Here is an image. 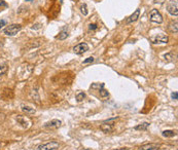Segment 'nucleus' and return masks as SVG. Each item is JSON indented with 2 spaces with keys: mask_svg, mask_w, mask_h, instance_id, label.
<instances>
[{
  "mask_svg": "<svg viewBox=\"0 0 178 150\" xmlns=\"http://www.w3.org/2000/svg\"><path fill=\"white\" fill-rule=\"evenodd\" d=\"M101 131L108 134V133H111L114 129V124L113 123H108V121H104V123L100 126Z\"/></svg>",
  "mask_w": 178,
  "mask_h": 150,
  "instance_id": "obj_7",
  "label": "nucleus"
},
{
  "mask_svg": "<svg viewBox=\"0 0 178 150\" xmlns=\"http://www.w3.org/2000/svg\"><path fill=\"white\" fill-rule=\"evenodd\" d=\"M5 24H6V23H5V21H1V22H0V29H1V28L3 27Z\"/></svg>",
  "mask_w": 178,
  "mask_h": 150,
  "instance_id": "obj_25",
  "label": "nucleus"
},
{
  "mask_svg": "<svg viewBox=\"0 0 178 150\" xmlns=\"http://www.w3.org/2000/svg\"><path fill=\"white\" fill-rule=\"evenodd\" d=\"M148 126H149V123H142L136 126L134 129L136 130V131H146V130L148 129Z\"/></svg>",
  "mask_w": 178,
  "mask_h": 150,
  "instance_id": "obj_12",
  "label": "nucleus"
},
{
  "mask_svg": "<svg viewBox=\"0 0 178 150\" xmlns=\"http://www.w3.org/2000/svg\"><path fill=\"white\" fill-rule=\"evenodd\" d=\"M97 25H96V24H91V25H90V26H89V29L90 30H96V29H97Z\"/></svg>",
  "mask_w": 178,
  "mask_h": 150,
  "instance_id": "obj_23",
  "label": "nucleus"
},
{
  "mask_svg": "<svg viewBox=\"0 0 178 150\" xmlns=\"http://www.w3.org/2000/svg\"><path fill=\"white\" fill-rule=\"evenodd\" d=\"M59 148V143L57 141H50V142L40 144L37 147V150H56Z\"/></svg>",
  "mask_w": 178,
  "mask_h": 150,
  "instance_id": "obj_3",
  "label": "nucleus"
},
{
  "mask_svg": "<svg viewBox=\"0 0 178 150\" xmlns=\"http://www.w3.org/2000/svg\"><path fill=\"white\" fill-rule=\"evenodd\" d=\"M94 60L95 59L93 58V57H90V58H87V59H86V60L83 61V64H87V63H93L94 62Z\"/></svg>",
  "mask_w": 178,
  "mask_h": 150,
  "instance_id": "obj_21",
  "label": "nucleus"
},
{
  "mask_svg": "<svg viewBox=\"0 0 178 150\" xmlns=\"http://www.w3.org/2000/svg\"><path fill=\"white\" fill-rule=\"evenodd\" d=\"M22 110L26 113H29V114H31V113H35V109L31 108V107H28V106H25V105L22 106Z\"/></svg>",
  "mask_w": 178,
  "mask_h": 150,
  "instance_id": "obj_16",
  "label": "nucleus"
},
{
  "mask_svg": "<svg viewBox=\"0 0 178 150\" xmlns=\"http://www.w3.org/2000/svg\"><path fill=\"white\" fill-rule=\"evenodd\" d=\"M17 120H18L19 123L22 124V126H23V128H26V129L29 128V123H28V120L25 117L18 116V117H17Z\"/></svg>",
  "mask_w": 178,
  "mask_h": 150,
  "instance_id": "obj_11",
  "label": "nucleus"
},
{
  "mask_svg": "<svg viewBox=\"0 0 178 150\" xmlns=\"http://www.w3.org/2000/svg\"><path fill=\"white\" fill-rule=\"evenodd\" d=\"M113 150H129V148H127V147H124V148H118V149H113Z\"/></svg>",
  "mask_w": 178,
  "mask_h": 150,
  "instance_id": "obj_27",
  "label": "nucleus"
},
{
  "mask_svg": "<svg viewBox=\"0 0 178 150\" xmlns=\"http://www.w3.org/2000/svg\"><path fill=\"white\" fill-rule=\"evenodd\" d=\"M149 20L154 23H158V24H161L163 22V16L158 11V9H152L149 13Z\"/></svg>",
  "mask_w": 178,
  "mask_h": 150,
  "instance_id": "obj_4",
  "label": "nucleus"
},
{
  "mask_svg": "<svg viewBox=\"0 0 178 150\" xmlns=\"http://www.w3.org/2000/svg\"><path fill=\"white\" fill-rule=\"evenodd\" d=\"M67 37H68V32L63 30V31H61L60 32V34H59V36L57 38L59 39V40H64V39H66Z\"/></svg>",
  "mask_w": 178,
  "mask_h": 150,
  "instance_id": "obj_14",
  "label": "nucleus"
},
{
  "mask_svg": "<svg viewBox=\"0 0 178 150\" xmlns=\"http://www.w3.org/2000/svg\"><path fill=\"white\" fill-rule=\"evenodd\" d=\"M80 11L83 16H87V13H89V11H87V6L86 3H83L80 5Z\"/></svg>",
  "mask_w": 178,
  "mask_h": 150,
  "instance_id": "obj_18",
  "label": "nucleus"
},
{
  "mask_svg": "<svg viewBox=\"0 0 178 150\" xmlns=\"http://www.w3.org/2000/svg\"><path fill=\"white\" fill-rule=\"evenodd\" d=\"M154 3H159V4H163L166 2V0H154Z\"/></svg>",
  "mask_w": 178,
  "mask_h": 150,
  "instance_id": "obj_24",
  "label": "nucleus"
},
{
  "mask_svg": "<svg viewBox=\"0 0 178 150\" xmlns=\"http://www.w3.org/2000/svg\"><path fill=\"white\" fill-rule=\"evenodd\" d=\"M89 50V45H87V43H80L77 45H75L74 47H73V52H74L75 53H77V55H83V53H84L86 52H87Z\"/></svg>",
  "mask_w": 178,
  "mask_h": 150,
  "instance_id": "obj_5",
  "label": "nucleus"
},
{
  "mask_svg": "<svg viewBox=\"0 0 178 150\" xmlns=\"http://www.w3.org/2000/svg\"><path fill=\"white\" fill-rule=\"evenodd\" d=\"M1 5H3V6H7V4L5 3V2H3V0H0V6Z\"/></svg>",
  "mask_w": 178,
  "mask_h": 150,
  "instance_id": "obj_26",
  "label": "nucleus"
},
{
  "mask_svg": "<svg viewBox=\"0 0 178 150\" xmlns=\"http://www.w3.org/2000/svg\"><path fill=\"white\" fill-rule=\"evenodd\" d=\"M171 98L173 99V100H177V99H178V93H177V92H174V93H172V95H171Z\"/></svg>",
  "mask_w": 178,
  "mask_h": 150,
  "instance_id": "obj_22",
  "label": "nucleus"
},
{
  "mask_svg": "<svg viewBox=\"0 0 178 150\" xmlns=\"http://www.w3.org/2000/svg\"><path fill=\"white\" fill-rule=\"evenodd\" d=\"M84 98H86V94H84L83 92L78 93V94L76 95V100H77V102H81Z\"/></svg>",
  "mask_w": 178,
  "mask_h": 150,
  "instance_id": "obj_20",
  "label": "nucleus"
},
{
  "mask_svg": "<svg viewBox=\"0 0 178 150\" xmlns=\"http://www.w3.org/2000/svg\"><path fill=\"white\" fill-rule=\"evenodd\" d=\"M169 29H170L172 33H177V21L172 22L170 26H169Z\"/></svg>",
  "mask_w": 178,
  "mask_h": 150,
  "instance_id": "obj_15",
  "label": "nucleus"
},
{
  "mask_svg": "<svg viewBox=\"0 0 178 150\" xmlns=\"http://www.w3.org/2000/svg\"><path fill=\"white\" fill-rule=\"evenodd\" d=\"M61 123H62L59 119H53V120L49 121V123H44L43 126L46 129H57L61 126Z\"/></svg>",
  "mask_w": 178,
  "mask_h": 150,
  "instance_id": "obj_9",
  "label": "nucleus"
},
{
  "mask_svg": "<svg viewBox=\"0 0 178 150\" xmlns=\"http://www.w3.org/2000/svg\"><path fill=\"white\" fill-rule=\"evenodd\" d=\"M7 71V65L6 64H0V76L4 75Z\"/></svg>",
  "mask_w": 178,
  "mask_h": 150,
  "instance_id": "obj_17",
  "label": "nucleus"
},
{
  "mask_svg": "<svg viewBox=\"0 0 178 150\" xmlns=\"http://www.w3.org/2000/svg\"><path fill=\"white\" fill-rule=\"evenodd\" d=\"M161 145L160 144H155V143H148V144H144V145L140 146L138 150H159Z\"/></svg>",
  "mask_w": 178,
  "mask_h": 150,
  "instance_id": "obj_8",
  "label": "nucleus"
},
{
  "mask_svg": "<svg viewBox=\"0 0 178 150\" xmlns=\"http://www.w3.org/2000/svg\"><path fill=\"white\" fill-rule=\"evenodd\" d=\"M139 16H140V9H136L133 15H131L129 16L128 21H127V24H130V23H133V22L137 21V19L139 18Z\"/></svg>",
  "mask_w": 178,
  "mask_h": 150,
  "instance_id": "obj_10",
  "label": "nucleus"
},
{
  "mask_svg": "<svg viewBox=\"0 0 178 150\" xmlns=\"http://www.w3.org/2000/svg\"><path fill=\"white\" fill-rule=\"evenodd\" d=\"M0 146H1V145H0Z\"/></svg>",
  "mask_w": 178,
  "mask_h": 150,
  "instance_id": "obj_30",
  "label": "nucleus"
},
{
  "mask_svg": "<svg viewBox=\"0 0 178 150\" xmlns=\"http://www.w3.org/2000/svg\"><path fill=\"white\" fill-rule=\"evenodd\" d=\"M167 10L171 16H177L178 15V4L177 0H170L167 4Z\"/></svg>",
  "mask_w": 178,
  "mask_h": 150,
  "instance_id": "obj_2",
  "label": "nucleus"
},
{
  "mask_svg": "<svg viewBox=\"0 0 178 150\" xmlns=\"http://www.w3.org/2000/svg\"><path fill=\"white\" fill-rule=\"evenodd\" d=\"M99 93H100V96H101V97H102V98H106V97H108V96H109L108 90H104L103 87H102V89L99 90Z\"/></svg>",
  "mask_w": 178,
  "mask_h": 150,
  "instance_id": "obj_19",
  "label": "nucleus"
},
{
  "mask_svg": "<svg viewBox=\"0 0 178 150\" xmlns=\"http://www.w3.org/2000/svg\"><path fill=\"white\" fill-rule=\"evenodd\" d=\"M164 137L166 138H171V137H174V136H176V133L174 131H171V130H167V131H164L163 134H162Z\"/></svg>",
  "mask_w": 178,
  "mask_h": 150,
  "instance_id": "obj_13",
  "label": "nucleus"
},
{
  "mask_svg": "<svg viewBox=\"0 0 178 150\" xmlns=\"http://www.w3.org/2000/svg\"><path fill=\"white\" fill-rule=\"evenodd\" d=\"M27 1H32V0H27Z\"/></svg>",
  "mask_w": 178,
  "mask_h": 150,
  "instance_id": "obj_29",
  "label": "nucleus"
},
{
  "mask_svg": "<svg viewBox=\"0 0 178 150\" xmlns=\"http://www.w3.org/2000/svg\"><path fill=\"white\" fill-rule=\"evenodd\" d=\"M169 40L168 36L164 35V34H158L157 36L151 38L152 43H167Z\"/></svg>",
  "mask_w": 178,
  "mask_h": 150,
  "instance_id": "obj_6",
  "label": "nucleus"
},
{
  "mask_svg": "<svg viewBox=\"0 0 178 150\" xmlns=\"http://www.w3.org/2000/svg\"><path fill=\"white\" fill-rule=\"evenodd\" d=\"M83 150H93V149H83Z\"/></svg>",
  "mask_w": 178,
  "mask_h": 150,
  "instance_id": "obj_28",
  "label": "nucleus"
},
{
  "mask_svg": "<svg viewBox=\"0 0 178 150\" xmlns=\"http://www.w3.org/2000/svg\"><path fill=\"white\" fill-rule=\"evenodd\" d=\"M21 29H22L21 25L13 24V25H9V26H7L6 28H5V29L3 30V33L5 34V35H8V36H15Z\"/></svg>",
  "mask_w": 178,
  "mask_h": 150,
  "instance_id": "obj_1",
  "label": "nucleus"
}]
</instances>
